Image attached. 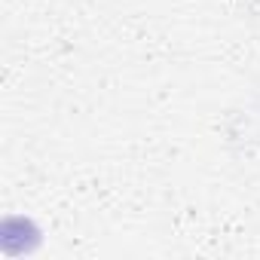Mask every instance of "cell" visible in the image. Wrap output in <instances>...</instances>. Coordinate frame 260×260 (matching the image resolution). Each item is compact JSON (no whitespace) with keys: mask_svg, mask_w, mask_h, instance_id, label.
I'll return each mask as SVG.
<instances>
[{"mask_svg":"<svg viewBox=\"0 0 260 260\" xmlns=\"http://www.w3.org/2000/svg\"><path fill=\"white\" fill-rule=\"evenodd\" d=\"M43 242V233L40 226L25 217V214H7L0 220V254L4 257H28L40 248Z\"/></svg>","mask_w":260,"mask_h":260,"instance_id":"1","label":"cell"}]
</instances>
